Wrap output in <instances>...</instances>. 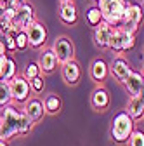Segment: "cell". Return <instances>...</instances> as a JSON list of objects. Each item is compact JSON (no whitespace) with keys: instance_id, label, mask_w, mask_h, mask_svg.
Listing matches in <instances>:
<instances>
[{"instance_id":"17","label":"cell","mask_w":144,"mask_h":146,"mask_svg":"<svg viewBox=\"0 0 144 146\" xmlns=\"http://www.w3.org/2000/svg\"><path fill=\"white\" fill-rule=\"evenodd\" d=\"M127 113L130 118H142V113H144V101H142V96H135V98H130L129 101V106H127Z\"/></svg>"},{"instance_id":"1","label":"cell","mask_w":144,"mask_h":146,"mask_svg":"<svg viewBox=\"0 0 144 146\" xmlns=\"http://www.w3.org/2000/svg\"><path fill=\"white\" fill-rule=\"evenodd\" d=\"M127 5L129 4L125 0H99V11L102 16V21L113 28H118Z\"/></svg>"},{"instance_id":"5","label":"cell","mask_w":144,"mask_h":146,"mask_svg":"<svg viewBox=\"0 0 144 146\" xmlns=\"http://www.w3.org/2000/svg\"><path fill=\"white\" fill-rule=\"evenodd\" d=\"M12 31H24L31 23H33V7L28 4H21L16 9L14 17H12Z\"/></svg>"},{"instance_id":"32","label":"cell","mask_w":144,"mask_h":146,"mask_svg":"<svg viewBox=\"0 0 144 146\" xmlns=\"http://www.w3.org/2000/svg\"><path fill=\"white\" fill-rule=\"evenodd\" d=\"M0 146H7V143H5L4 139H0Z\"/></svg>"},{"instance_id":"26","label":"cell","mask_w":144,"mask_h":146,"mask_svg":"<svg viewBox=\"0 0 144 146\" xmlns=\"http://www.w3.org/2000/svg\"><path fill=\"white\" fill-rule=\"evenodd\" d=\"M14 38H16V31H11V33H7V35L2 36V44H4V49L5 50H16Z\"/></svg>"},{"instance_id":"3","label":"cell","mask_w":144,"mask_h":146,"mask_svg":"<svg viewBox=\"0 0 144 146\" xmlns=\"http://www.w3.org/2000/svg\"><path fill=\"white\" fill-rule=\"evenodd\" d=\"M0 127H2V139H11V137L17 136V129H19V111L14 106L7 104L2 110Z\"/></svg>"},{"instance_id":"22","label":"cell","mask_w":144,"mask_h":146,"mask_svg":"<svg viewBox=\"0 0 144 146\" xmlns=\"http://www.w3.org/2000/svg\"><path fill=\"white\" fill-rule=\"evenodd\" d=\"M33 127V122L30 120V117L24 111H19V129H17V134H28Z\"/></svg>"},{"instance_id":"23","label":"cell","mask_w":144,"mask_h":146,"mask_svg":"<svg viewBox=\"0 0 144 146\" xmlns=\"http://www.w3.org/2000/svg\"><path fill=\"white\" fill-rule=\"evenodd\" d=\"M87 21H89V25H92V26H97L102 21V16H101L99 7H90L87 11Z\"/></svg>"},{"instance_id":"16","label":"cell","mask_w":144,"mask_h":146,"mask_svg":"<svg viewBox=\"0 0 144 146\" xmlns=\"http://www.w3.org/2000/svg\"><path fill=\"white\" fill-rule=\"evenodd\" d=\"M59 17H61V21L66 23V25H75V23H77L78 12H77V7L73 5V2H69V4H61Z\"/></svg>"},{"instance_id":"12","label":"cell","mask_w":144,"mask_h":146,"mask_svg":"<svg viewBox=\"0 0 144 146\" xmlns=\"http://www.w3.org/2000/svg\"><path fill=\"white\" fill-rule=\"evenodd\" d=\"M90 104L97 111H104V110L110 106V94H108V90L102 89V87H97L90 96Z\"/></svg>"},{"instance_id":"33","label":"cell","mask_w":144,"mask_h":146,"mask_svg":"<svg viewBox=\"0 0 144 146\" xmlns=\"http://www.w3.org/2000/svg\"><path fill=\"white\" fill-rule=\"evenodd\" d=\"M69 2H73V0H61V4H69Z\"/></svg>"},{"instance_id":"18","label":"cell","mask_w":144,"mask_h":146,"mask_svg":"<svg viewBox=\"0 0 144 146\" xmlns=\"http://www.w3.org/2000/svg\"><path fill=\"white\" fill-rule=\"evenodd\" d=\"M57 61H56V56H54L52 50H45L40 54V59H38V68L44 70L45 73H50L54 68H56Z\"/></svg>"},{"instance_id":"7","label":"cell","mask_w":144,"mask_h":146,"mask_svg":"<svg viewBox=\"0 0 144 146\" xmlns=\"http://www.w3.org/2000/svg\"><path fill=\"white\" fill-rule=\"evenodd\" d=\"M24 33H26V38H28V45H31V47H40L47 40V30H45V26L40 25V23H37V21H33L24 30Z\"/></svg>"},{"instance_id":"4","label":"cell","mask_w":144,"mask_h":146,"mask_svg":"<svg viewBox=\"0 0 144 146\" xmlns=\"http://www.w3.org/2000/svg\"><path fill=\"white\" fill-rule=\"evenodd\" d=\"M142 19V9L141 5L137 4H129L127 7H125V12L122 16V21H120V30L123 33H129V35H134L139 23Z\"/></svg>"},{"instance_id":"19","label":"cell","mask_w":144,"mask_h":146,"mask_svg":"<svg viewBox=\"0 0 144 146\" xmlns=\"http://www.w3.org/2000/svg\"><path fill=\"white\" fill-rule=\"evenodd\" d=\"M90 75L96 82H102L108 77V64L102 59H96L92 63V68H90Z\"/></svg>"},{"instance_id":"21","label":"cell","mask_w":144,"mask_h":146,"mask_svg":"<svg viewBox=\"0 0 144 146\" xmlns=\"http://www.w3.org/2000/svg\"><path fill=\"white\" fill-rule=\"evenodd\" d=\"M42 104H44V108H45V111H49V113H57L59 110H61V99H59V96H56V94L47 96Z\"/></svg>"},{"instance_id":"25","label":"cell","mask_w":144,"mask_h":146,"mask_svg":"<svg viewBox=\"0 0 144 146\" xmlns=\"http://www.w3.org/2000/svg\"><path fill=\"white\" fill-rule=\"evenodd\" d=\"M40 75V68L37 63H28L24 68V80H33Z\"/></svg>"},{"instance_id":"20","label":"cell","mask_w":144,"mask_h":146,"mask_svg":"<svg viewBox=\"0 0 144 146\" xmlns=\"http://www.w3.org/2000/svg\"><path fill=\"white\" fill-rule=\"evenodd\" d=\"M122 44H123V31H122L120 28H115L113 33H111V36H110L108 47H110L111 50H123Z\"/></svg>"},{"instance_id":"2","label":"cell","mask_w":144,"mask_h":146,"mask_svg":"<svg viewBox=\"0 0 144 146\" xmlns=\"http://www.w3.org/2000/svg\"><path fill=\"white\" fill-rule=\"evenodd\" d=\"M134 132V120L125 113H118L111 120V137L116 143H127L130 134Z\"/></svg>"},{"instance_id":"28","label":"cell","mask_w":144,"mask_h":146,"mask_svg":"<svg viewBox=\"0 0 144 146\" xmlns=\"http://www.w3.org/2000/svg\"><path fill=\"white\" fill-rule=\"evenodd\" d=\"M129 146H144V134L141 131H134L129 137Z\"/></svg>"},{"instance_id":"27","label":"cell","mask_w":144,"mask_h":146,"mask_svg":"<svg viewBox=\"0 0 144 146\" xmlns=\"http://www.w3.org/2000/svg\"><path fill=\"white\" fill-rule=\"evenodd\" d=\"M14 42H16V49H17V50H24V49L28 47V38H26V33H24V31H17V33H16Z\"/></svg>"},{"instance_id":"6","label":"cell","mask_w":144,"mask_h":146,"mask_svg":"<svg viewBox=\"0 0 144 146\" xmlns=\"http://www.w3.org/2000/svg\"><path fill=\"white\" fill-rule=\"evenodd\" d=\"M50 50L54 52V56H56V61H59V63H63V64L73 59V54H75L73 44H71V40L66 38V36L57 38L56 42H54V45H52Z\"/></svg>"},{"instance_id":"8","label":"cell","mask_w":144,"mask_h":146,"mask_svg":"<svg viewBox=\"0 0 144 146\" xmlns=\"http://www.w3.org/2000/svg\"><path fill=\"white\" fill-rule=\"evenodd\" d=\"M9 89H11V99H16V101H19V103L26 101V98L30 94V84L24 78L14 77L9 82Z\"/></svg>"},{"instance_id":"9","label":"cell","mask_w":144,"mask_h":146,"mask_svg":"<svg viewBox=\"0 0 144 146\" xmlns=\"http://www.w3.org/2000/svg\"><path fill=\"white\" fill-rule=\"evenodd\" d=\"M123 85L127 87V90L130 92V96L132 98H135V96H142V89H144V78H142V75L141 73H135V71H132L130 75L123 80Z\"/></svg>"},{"instance_id":"24","label":"cell","mask_w":144,"mask_h":146,"mask_svg":"<svg viewBox=\"0 0 144 146\" xmlns=\"http://www.w3.org/2000/svg\"><path fill=\"white\" fill-rule=\"evenodd\" d=\"M9 101H11L9 82H2V80H0V106H7Z\"/></svg>"},{"instance_id":"13","label":"cell","mask_w":144,"mask_h":146,"mask_svg":"<svg viewBox=\"0 0 144 146\" xmlns=\"http://www.w3.org/2000/svg\"><path fill=\"white\" fill-rule=\"evenodd\" d=\"M14 77H16V63L11 58L2 56L0 58V80L11 82Z\"/></svg>"},{"instance_id":"31","label":"cell","mask_w":144,"mask_h":146,"mask_svg":"<svg viewBox=\"0 0 144 146\" xmlns=\"http://www.w3.org/2000/svg\"><path fill=\"white\" fill-rule=\"evenodd\" d=\"M2 56H5V49H4V44H2V40H0V58Z\"/></svg>"},{"instance_id":"10","label":"cell","mask_w":144,"mask_h":146,"mask_svg":"<svg viewBox=\"0 0 144 146\" xmlns=\"http://www.w3.org/2000/svg\"><path fill=\"white\" fill-rule=\"evenodd\" d=\"M113 26H110L108 23L101 21L96 28H94V42L97 47H108V42H110V36L113 33Z\"/></svg>"},{"instance_id":"34","label":"cell","mask_w":144,"mask_h":146,"mask_svg":"<svg viewBox=\"0 0 144 146\" xmlns=\"http://www.w3.org/2000/svg\"><path fill=\"white\" fill-rule=\"evenodd\" d=\"M0 139H2V127H0Z\"/></svg>"},{"instance_id":"15","label":"cell","mask_w":144,"mask_h":146,"mask_svg":"<svg viewBox=\"0 0 144 146\" xmlns=\"http://www.w3.org/2000/svg\"><path fill=\"white\" fill-rule=\"evenodd\" d=\"M24 113L30 117V120L33 123L38 122L44 117V104H42V101L40 99H30V103L24 108Z\"/></svg>"},{"instance_id":"11","label":"cell","mask_w":144,"mask_h":146,"mask_svg":"<svg viewBox=\"0 0 144 146\" xmlns=\"http://www.w3.org/2000/svg\"><path fill=\"white\" fill-rule=\"evenodd\" d=\"M80 75H82V71H80V66H78L77 61L71 59V61H68V63L63 64V78H64L69 85L78 84Z\"/></svg>"},{"instance_id":"29","label":"cell","mask_w":144,"mask_h":146,"mask_svg":"<svg viewBox=\"0 0 144 146\" xmlns=\"http://www.w3.org/2000/svg\"><path fill=\"white\" fill-rule=\"evenodd\" d=\"M135 45V38H134V35H129V33H123V50H130L132 47Z\"/></svg>"},{"instance_id":"30","label":"cell","mask_w":144,"mask_h":146,"mask_svg":"<svg viewBox=\"0 0 144 146\" xmlns=\"http://www.w3.org/2000/svg\"><path fill=\"white\" fill-rule=\"evenodd\" d=\"M30 82H31V87H33V90H37V92H40V90L44 89V80H42L40 77L33 78V80H30Z\"/></svg>"},{"instance_id":"14","label":"cell","mask_w":144,"mask_h":146,"mask_svg":"<svg viewBox=\"0 0 144 146\" xmlns=\"http://www.w3.org/2000/svg\"><path fill=\"white\" fill-rule=\"evenodd\" d=\"M111 73H113V77H115L118 82L123 84V80L132 73V70L129 68V64H127V61H125V59L116 58V59L111 63Z\"/></svg>"}]
</instances>
